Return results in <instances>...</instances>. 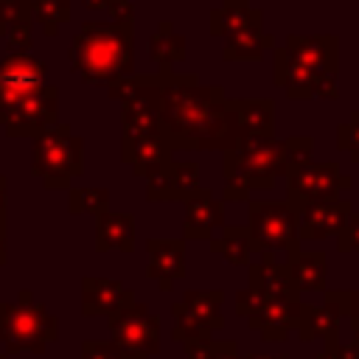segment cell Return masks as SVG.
Listing matches in <instances>:
<instances>
[{
	"instance_id": "obj_1",
	"label": "cell",
	"mask_w": 359,
	"mask_h": 359,
	"mask_svg": "<svg viewBox=\"0 0 359 359\" xmlns=\"http://www.w3.org/2000/svg\"><path fill=\"white\" fill-rule=\"evenodd\" d=\"M143 90L149 93L160 118V137L174 149H230L238 143L233 101L224 98L222 87L199 84L194 73H140Z\"/></svg>"
},
{
	"instance_id": "obj_2",
	"label": "cell",
	"mask_w": 359,
	"mask_h": 359,
	"mask_svg": "<svg viewBox=\"0 0 359 359\" xmlns=\"http://www.w3.org/2000/svg\"><path fill=\"white\" fill-rule=\"evenodd\" d=\"M70 67L87 84H112L132 76L135 67V28L84 20L70 42Z\"/></svg>"
},
{
	"instance_id": "obj_3",
	"label": "cell",
	"mask_w": 359,
	"mask_h": 359,
	"mask_svg": "<svg viewBox=\"0 0 359 359\" xmlns=\"http://www.w3.org/2000/svg\"><path fill=\"white\" fill-rule=\"evenodd\" d=\"M222 171L227 185H238L244 191L255 188H272L275 180L289 171L286 146L275 137H250L238 140L236 146L224 149L222 154Z\"/></svg>"
},
{
	"instance_id": "obj_4",
	"label": "cell",
	"mask_w": 359,
	"mask_h": 359,
	"mask_svg": "<svg viewBox=\"0 0 359 359\" xmlns=\"http://www.w3.org/2000/svg\"><path fill=\"white\" fill-rule=\"evenodd\" d=\"M59 339V320L48 314L28 289L17 294V303H0V345L3 353H42Z\"/></svg>"
},
{
	"instance_id": "obj_5",
	"label": "cell",
	"mask_w": 359,
	"mask_h": 359,
	"mask_svg": "<svg viewBox=\"0 0 359 359\" xmlns=\"http://www.w3.org/2000/svg\"><path fill=\"white\" fill-rule=\"evenodd\" d=\"M84 171V140L67 123H56L34 137L31 174L45 188H67Z\"/></svg>"
},
{
	"instance_id": "obj_6",
	"label": "cell",
	"mask_w": 359,
	"mask_h": 359,
	"mask_svg": "<svg viewBox=\"0 0 359 359\" xmlns=\"http://www.w3.org/2000/svg\"><path fill=\"white\" fill-rule=\"evenodd\" d=\"M59 90L39 87H0V126L8 137H36L56 126Z\"/></svg>"
},
{
	"instance_id": "obj_7",
	"label": "cell",
	"mask_w": 359,
	"mask_h": 359,
	"mask_svg": "<svg viewBox=\"0 0 359 359\" xmlns=\"http://www.w3.org/2000/svg\"><path fill=\"white\" fill-rule=\"evenodd\" d=\"M250 210V222L247 230L255 238L258 250H283L286 255L292 250L300 247V236H297V210L283 199V202H269V199H250L247 202Z\"/></svg>"
},
{
	"instance_id": "obj_8",
	"label": "cell",
	"mask_w": 359,
	"mask_h": 359,
	"mask_svg": "<svg viewBox=\"0 0 359 359\" xmlns=\"http://www.w3.org/2000/svg\"><path fill=\"white\" fill-rule=\"evenodd\" d=\"M351 188V177L337 163H303L286 171V202L300 213L309 205L339 199V191Z\"/></svg>"
},
{
	"instance_id": "obj_9",
	"label": "cell",
	"mask_w": 359,
	"mask_h": 359,
	"mask_svg": "<svg viewBox=\"0 0 359 359\" xmlns=\"http://www.w3.org/2000/svg\"><path fill=\"white\" fill-rule=\"evenodd\" d=\"M222 303H224L222 289H188L182 294V300H177L171 306V314H174L171 337L182 345L191 339L213 337V331H219L224 325Z\"/></svg>"
},
{
	"instance_id": "obj_10",
	"label": "cell",
	"mask_w": 359,
	"mask_h": 359,
	"mask_svg": "<svg viewBox=\"0 0 359 359\" xmlns=\"http://www.w3.org/2000/svg\"><path fill=\"white\" fill-rule=\"evenodd\" d=\"M112 342L121 345L135 359H151L160 353V317L149 311L146 303H126L107 317Z\"/></svg>"
},
{
	"instance_id": "obj_11",
	"label": "cell",
	"mask_w": 359,
	"mask_h": 359,
	"mask_svg": "<svg viewBox=\"0 0 359 359\" xmlns=\"http://www.w3.org/2000/svg\"><path fill=\"white\" fill-rule=\"evenodd\" d=\"M199 165L185 160H168L157 171L146 177V199L149 202H185L199 191Z\"/></svg>"
},
{
	"instance_id": "obj_12",
	"label": "cell",
	"mask_w": 359,
	"mask_h": 359,
	"mask_svg": "<svg viewBox=\"0 0 359 359\" xmlns=\"http://www.w3.org/2000/svg\"><path fill=\"white\" fill-rule=\"evenodd\" d=\"M345 314H348V292H325L323 306L303 303L300 320H297V334L303 342L323 339L325 345H337L339 317H345Z\"/></svg>"
},
{
	"instance_id": "obj_13",
	"label": "cell",
	"mask_w": 359,
	"mask_h": 359,
	"mask_svg": "<svg viewBox=\"0 0 359 359\" xmlns=\"http://www.w3.org/2000/svg\"><path fill=\"white\" fill-rule=\"evenodd\" d=\"M146 252V275L160 286V292H171L174 280L185 278V238H149Z\"/></svg>"
},
{
	"instance_id": "obj_14",
	"label": "cell",
	"mask_w": 359,
	"mask_h": 359,
	"mask_svg": "<svg viewBox=\"0 0 359 359\" xmlns=\"http://www.w3.org/2000/svg\"><path fill=\"white\" fill-rule=\"evenodd\" d=\"M132 81H135V93L121 104V143H135L160 135V118L154 112L149 93L143 90L140 76H132Z\"/></svg>"
},
{
	"instance_id": "obj_15",
	"label": "cell",
	"mask_w": 359,
	"mask_h": 359,
	"mask_svg": "<svg viewBox=\"0 0 359 359\" xmlns=\"http://www.w3.org/2000/svg\"><path fill=\"white\" fill-rule=\"evenodd\" d=\"M300 297H266L264 306L247 320L252 331H258L266 342H283L300 320Z\"/></svg>"
},
{
	"instance_id": "obj_16",
	"label": "cell",
	"mask_w": 359,
	"mask_h": 359,
	"mask_svg": "<svg viewBox=\"0 0 359 359\" xmlns=\"http://www.w3.org/2000/svg\"><path fill=\"white\" fill-rule=\"evenodd\" d=\"M283 50L292 62H297L300 67H306L317 79L325 73H337V50H339L337 36H297V34H292V36H286Z\"/></svg>"
},
{
	"instance_id": "obj_17",
	"label": "cell",
	"mask_w": 359,
	"mask_h": 359,
	"mask_svg": "<svg viewBox=\"0 0 359 359\" xmlns=\"http://www.w3.org/2000/svg\"><path fill=\"white\" fill-rule=\"evenodd\" d=\"M351 202L348 199H331V202H317L309 205L297 213L300 224H297V236L300 241H314V238H325V236H337L348 219H351Z\"/></svg>"
},
{
	"instance_id": "obj_18",
	"label": "cell",
	"mask_w": 359,
	"mask_h": 359,
	"mask_svg": "<svg viewBox=\"0 0 359 359\" xmlns=\"http://www.w3.org/2000/svg\"><path fill=\"white\" fill-rule=\"evenodd\" d=\"M185 205V219H182V238H213L216 230L224 227V208L213 196V191L199 188Z\"/></svg>"
},
{
	"instance_id": "obj_19",
	"label": "cell",
	"mask_w": 359,
	"mask_h": 359,
	"mask_svg": "<svg viewBox=\"0 0 359 359\" xmlns=\"http://www.w3.org/2000/svg\"><path fill=\"white\" fill-rule=\"evenodd\" d=\"M135 294L121 280L112 278H84L81 280V314L84 317H109L121 306L132 303Z\"/></svg>"
},
{
	"instance_id": "obj_20",
	"label": "cell",
	"mask_w": 359,
	"mask_h": 359,
	"mask_svg": "<svg viewBox=\"0 0 359 359\" xmlns=\"http://www.w3.org/2000/svg\"><path fill=\"white\" fill-rule=\"evenodd\" d=\"M233 118L238 140L250 137H272L275 129V104L269 98H236Z\"/></svg>"
},
{
	"instance_id": "obj_21",
	"label": "cell",
	"mask_w": 359,
	"mask_h": 359,
	"mask_svg": "<svg viewBox=\"0 0 359 359\" xmlns=\"http://www.w3.org/2000/svg\"><path fill=\"white\" fill-rule=\"evenodd\" d=\"M121 160L126 165H132L135 177H149L151 171H157L160 165H165L171 160V146L160 135L143 137L135 143H121Z\"/></svg>"
},
{
	"instance_id": "obj_22",
	"label": "cell",
	"mask_w": 359,
	"mask_h": 359,
	"mask_svg": "<svg viewBox=\"0 0 359 359\" xmlns=\"http://www.w3.org/2000/svg\"><path fill=\"white\" fill-rule=\"evenodd\" d=\"M95 250L98 252H109V250H121V252H132L135 250V219L129 213H98L95 219Z\"/></svg>"
},
{
	"instance_id": "obj_23",
	"label": "cell",
	"mask_w": 359,
	"mask_h": 359,
	"mask_svg": "<svg viewBox=\"0 0 359 359\" xmlns=\"http://www.w3.org/2000/svg\"><path fill=\"white\" fill-rule=\"evenodd\" d=\"M294 286L300 292H320L325 289V275H328V264H325V255L317 252V250H292L289 258L283 261Z\"/></svg>"
},
{
	"instance_id": "obj_24",
	"label": "cell",
	"mask_w": 359,
	"mask_h": 359,
	"mask_svg": "<svg viewBox=\"0 0 359 359\" xmlns=\"http://www.w3.org/2000/svg\"><path fill=\"white\" fill-rule=\"evenodd\" d=\"M48 67L28 50H11L0 59V87H39L45 84Z\"/></svg>"
},
{
	"instance_id": "obj_25",
	"label": "cell",
	"mask_w": 359,
	"mask_h": 359,
	"mask_svg": "<svg viewBox=\"0 0 359 359\" xmlns=\"http://www.w3.org/2000/svg\"><path fill=\"white\" fill-rule=\"evenodd\" d=\"M264 50H275V39L269 34L261 31V22H252L236 34H230L224 39V48H222V59L227 62H255L264 56Z\"/></svg>"
},
{
	"instance_id": "obj_26",
	"label": "cell",
	"mask_w": 359,
	"mask_h": 359,
	"mask_svg": "<svg viewBox=\"0 0 359 359\" xmlns=\"http://www.w3.org/2000/svg\"><path fill=\"white\" fill-rule=\"evenodd\" d=\"M210 250L233 266H250L252 255L261 252L247 227H222L219 236L210 238Z\"/></svg>"
},
{
	"instance_id": "obj_27",
	"label": "cell",
	"mask_w": 359,
	"mask_h": 359,
	"mask_svg": "<svg viewBox=\"0 0 359 359\" xmlns=\"http://www.w3.org/2000/svg\"><path fill=\"white\" fill-rule=\"evenodd\" d=\"M149 56L157 65V70H171L177 62L185 59V36L177 34L171 20L157 22V31L149 39Z\"/></svg>"
},
{
	"instance_id": "obj_28",
	"label": "cell",
	"mask_w": 359,
	"mask_h": 359,
	"mask_svg": "<svg viewBox=\"0 0 359 359\" xmlns=\"http://www.w3.org/2000/svg\"><path fill=\"white\" fill-rule=\"evenodd\" d=\"M252 22H261V11L250 6V0H224L219 8L210 11V34L230 36Z\"/></svg>"
},
{
	"instance_id": "obj_29",
	"label": "cell",
	"mask_w": 359,
	"mask_h": 359,
	"mask_svg": "<svg viewBox=\"0 0 359 359\" xmlns=\"http://www.w3.org/2000/svg\"><path fill=\"white\" fill-rule=\"evenodd\" d=\"M67 208L73 216L81 213H107L109 210V191L107 188H70Z\"/></svg>"
},
{
	"instance_id": "obj_30",
	"label": "cell",
	"mask_w": 359,
	"mask_h": 359,
	"mask_svg": "<svg viewBox=\"0 0 359 359\" xmlns=\"http://www.w3.org/2000/svg\"><path fill=\"white\" fill-rule=\"evenodd\" d=\"M34 20L45 28L48 36H56L59 28L70 20V0H31Z\"/></svg>"
},
{
	"instance_id": "obj_31",
	"label": "cell",
	"mask_w": 359,
	"mask_h": 359,
	"mask_svg": "<svg viewBox=\"0 0 359 359\" xmlns=\"http://www.w3.org/2000/svg\"><path fill=\"white\" fill-rule=\"evenodd\" d=\"M25 20H34V3L31 0H0V36L6 39L8 31Z\"/></svg>"
},
{
	"instance_id": "obj_32",
	"label": "cell",
	"mask_w": 359,
	"mask_h": 359,
	"mask_svg": "<svg viewBox=\"0 0 359 359\" xmlns=\"http://www.w3.org/2000/svg\"><path fill=\"white\" fill-rule=\"evenodd\" d=\"M236 348L238 345L233 339H213V337L191 339V342H185V359H219L222 353L236 351Z\"/></svg>"
},
{
	"instance_id": "obj_33",
	"label": "cell",
	"mask_w": 359,
	"mask_h": 359,
	"mask_svg": "<svg viewBox=\"0 0 359 359\" xmlns=\"http://www.w3.org/2000/svg\"><path fill=\"white\" fill-rule=\"evenodd\" d=\"M81 359H135L112 339H87L81 345Z\"/></svg>"
},
{
	"instance_id": "obj_34",
	"label": "cell",
	"mask_w": 359,
	"mask_h": 359,
	"mask_svg": "<svg viewBox=\"0 0 359 359\" xmlns=\"http://www.w3.org/2000/svg\"><path fill=\"white\" fill-rule=\"evenodd\" d=\"M264 300H266V294H264L261 289H255V286L247 283V289H241V292L236 294V314L250 320V317L264 306Z\"/></svg>"
},
{
	"instance_id": "obj_35",
	"label": "cell",
	"mask_w": 359,
	"mask_h": 359,
	"mask_svg": "<svg viewBox=\"0 0 359 359\" xmlns=\"http://www.w3.org/2000/svg\"><path fill=\"white\" fill-rule=\"evenodd\" d=\"M337 137H339V149H342V151H348V154L359 163V112H353V115H351V121L339 126Z\"/></svg>"
},
{
	"instance_id": "obj_36",
	"label": "cell",
	"mask_w": 359,
	"mask_h": 359,
	"mask_svg": "<svg viewBox=\"0 0 359 359\" xmlns=\"http://www.w3.org/2000/svg\"><path fill=\"white\" fill-rule=\"evenodd\" d=\"M107 14H109V22L135 28V6H132V0H107Z\"/></svg>"
},
{
	"instance_id": "obj_37",
	"label": "cell",
	"mask_w": 359,
	"mask_h": 359,
	"mask_svg": "<svg viewBox=\"0 0 359 359\" xmlns=\"http://www.w3.org/2000/svg\"><path fill=\"white\" fill-rule=\"evenodd\" d=\"M337 250L339 252H359V216H351L348 224L337 233Z\"/></svg>"
},
{
	"instance_id": "obj_38",
	"label": "cell",
	"mask_w": 359,
	"mask_h": 359,
	"mask_svg": "<svg viewBox=\"0 0 359 359\" xmlns=\"http://www.w3.org/2000/svg\"><path fill=\"white\" fill-rule=\"evenodd\" d=\"M353 325V345L359 348V292H348V314Z\"/></svg>"
},
{
	"instance_id": "obj_39",
	"label": "cell",
	"mask_w": 359,
	"mask_h": 359,
	"mask_svg": "<svg viewBox=\"0 0 359 359\" xmlns=\"http://www.w3.org/2000/svg\"><path fill=\"white\" fill-rule=\"evenodd\" d=\"M224 199L227 202H250V191H244L238 185H227L224 188Z\"/></svg>"
},
{
	"instance_id": "obj_40",
	"label": "cell",
	"mask_w": 359,
	"mask_h": 359,
	"mask_svg": "<svg viewBox=\"0 0 359 359\" xmlns=\"http://www.w3.org/2000/svg\"><path fill=\"white\" fill-rule=\"evenodd\" d=\"M8 261V250H6V216H0V266Z\"/></svg>"
},
{
	"instance_id": "obj_41",
	"label": "cell",
	"mask_w": 359,
	"mask_h": 359,
	"mask_svg": "<svg viewBox=\"0 0 359 359\" xmlns=\"http://www.w3.org/2000/svg\"><path fill=\"white\" fill-rule=\"evenodd\" d=\"M6 188H8V180L0 174V216H6V194H8Z\"/></svg>"
},
{
	"instance_id": "obj_42",
	"label": "cell",
	"mask_w": 359,
	"mask_h": 359,
	"mask_svg": "<svg viewBox=\"0 0 359 359\" xmlns=\"http://www.w3.org/2000/svg\"><path fill=\"white\" fill-rule=\"evenodd\" d=\"M90 11H98V8H107V0H81Z\"/></svg>"
},
{
	"instance_id": "obj_43",
	"label": "cell",
	"mask_w": 359,
	"mask_h": 359,
	"mask_svg": "<svg viewBox=\"0 0 359 359\" xmlns=\"http://www.w3.org/2000/svg\"><path fill=\"white\" fill-rule=\"evenodd\" d=\"M241 359H286V356H269V353H250V356H241Z\"/></svg>"
},
{
	"instance_id": "obj_44",
	"label": "cell",
	"mask_w": 359,
	"mask_h": 359,
	"mask_svg": "<svg viewBox=\"0 0 359 359\" xmlns=\"http://www.w3.org/2000/svg\"><path fill=\"white\" fill-rule=\"evenodd\" d=\"M219 359H241V356H238V348H236V351H227V353H222Z\"/></svg>"
},
{
	"instance_id": "obj_45",
	"label": "cell",
	"mask_w": 359,
	"mask_h": 359,
	"mask_svg": "<svg viewBox=\"0 0 359 359\" xmlns=\"http://www.w3.org/2000/svg\"><path fill=\"white\" fill-rule=\"evenodd\" d=\"M0 359H8V356H6V353H0Z\"/></svg>"
}]
</instances>
